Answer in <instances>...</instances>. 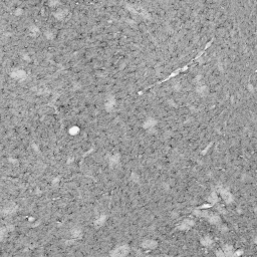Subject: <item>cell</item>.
Instances as JSON below:
<instances>
[{
    "label": "cell",
    "mask_w": 257,
    "mask_h": 257,
    "mask_svg": "<svg viewBox=\"0 0 257 257\" xmlns=\"http://www.w3.org/2000/svg\"><path fill=\"white\" fill-rule=\"evenodd\" d=\"M208 201L211 203V204H214V203L218 201V196H217L216 193H212V194L209 196V198H208Z\"/></svg>",
    "instance_id": "obj_9"
},
{
    "label": "cell",
    "mask_w": 257,
    "mask_h": 257,
    "mask_svg": "<svg viewBox=\"0 0 257 257\" xmlns=\"http://www.w3.org/2000/svg\"><path fill=\"white\" fill-rule=\"evenodd\" d=\"M129 252H130V247L128 245H123V246H120V247H117V248H116L111 254L114 256L123 257V256L128 255Z\"/></svg>",
    "instance_id": "obj_1"
},
{
    "label": "cell",
    "mask_w": 257,
    "mask_h": 257,
    "mask_svg": "<svg viewBox=\"0 0 257 257\" xmlns=\"http://www.w3.org/2000/svg\"><path fill=\"white\" fill-rule=\"evenodd\" d=\"M141 246L143 247L144 249L153 250V249H155L156 247L158 246V242L156 240H153V239H147V240H144L142 242Z\"/></svg>",
    "instance_id": "obj_2"
},
{
    "label": "cell",
    "mask_w": 257,
    "mask_h": 257,
    "mask_svg": "<svg viewBox=\"0 0 257 257\" xmlns=\"http://www.w3.org/2000/svg\"><path fill=\"white\" fill-rule=\"evenodd\" d=\"M219 192H220V194H221L222 199H223L227 204H230V203L233 201V196H232V194L227 189L221 188V189L219 190Z\"/></svg>",
    "instance_id": "obj_3"
},
{
    "label": "cell",
    "mask_w": 257,
    "mask_h": 257,
    "mask_svg": "<svg viewBox=\"0 0 257 257\" xmlns=\"http://www.w3.org/2000/svg\"><path fill=\"white\" fill-rule=\"evenodd\" d=\"M157 124V121L155 119H148L145 121V123L143 124V128L146 130L149 129H153V127Z\"/></svg>",
    "instance_id": "obj_6"
},
{
    "label": "cell",
    "mask_w": 257,
    "mask_h": 257,
    "mask_svg": "<svg viewBox=\"0 0 257 257\" xmlns=\"http://www.w3.org/2000/svg\"><path fill=\"white\" fill-rule=\"evenodd\" d=\"M218 211L221 212V213H226V210H223V207H222V206L218 207Z\"/></svg>",
    "instance_id": "obj_12"
},
{
    "label": "cell",
    "mask_w": 257,
    "mask_h": 257,
    "mask_svg": "<svg viewBox=\"0 0 257 257\" xmlns=\"http://www.w3.org/2000/svg\"><path fill=\"white\" fill-rule=\"evenodd\" d=\"M207 219H208V221L213 225H217V224L221 223V218L219 217V215L215 214V213H210V214L207 216Z\"/></svg>",
    "instance_id": "obj_4"
},
{
    "label": "cell",
    "mask_w": 257,
    "mask_h": 257,
    "mask_svg": "<svg viewBox=\"0 0 257 257\" xmlns=\"http://www.w3.org/2000/svg\"><path fill=\"white\" fill-rule=\"evenodd\" d=\"M119 160H120V155H119V154H117L116 156H114L111 159V162L112 164H117V163H119Z\"/></svg>",
    "instance_id": "obj_11"
},
{
    "label": "cell",
    "mask_w": 257,
    "mask_h": 257,
    "mask_svg": "<svg viewBox=\"0 0 257 257\" xmlns=\"http://www.w3.org/2000/svg\"><path fill=\"white\" fill-rule=\"evenodd\" d=\"M131 181H133L134 183H139L140 182V176H139L137 173H132Z\"/></svg>",
    "instance_id": "obj_10"
},
{
    "label": "cell",
    "mask_w": 257,
    "mask_h": 257,
    "mask_svg": "<svg viewBox=\"0 0 257 257\" xmlns=\"http://www.w3.org/2000/svg\"><path fill=\"white\" fill-rule=\"evenodd\" d=\"M233 249H234L233 246H231V245H224L222 251H223L225 256H232V255H233V253H234Z\"/></svg>",
    "instance_id": "obj_7"
},
{
    "label": "cell",
    "mask_w": 257,
    "mask_h": 257,
    "mask_svg": "<svg viewBox=\"0 0 257 257\" xmlns=\"http://www.w3.org/2000/svg\"><path fill=\"white\" fill-rule=\"evenodd\" d=\"M221 250H222V249H221ZM221 250L218 251V252H216V255H218V256H225L224 253H223V251H221Z\"/></svg>",
    "instance_id": "obj_13"
},
{
    "label": "cell",
    "mask_w": 257,
    "mask_h": 257,
    "mask_svg": "<svg viewBox=\"0 0 257 257\" xmlns=\"http://www.w3.org/2000/svg\"><path fill=\"white\" fill-rule=\"evenodd\" d=\"M200 242H201V244H202V245H204V246H210V245H212L213 240H212L211 237H209V236H204V237H203V238H201V240H200Z\"/></svg>",
    "instance_id": "obj_8"
},
{
    "label": "cell",
    "mask_w": 257,
    "mask_h": 257,
    "mask_svg": "<svg viewBox=\"0 0 257 257\" xmlns=\"http://www.w3.org/2000/svg\"><path fill=\"white\" fill-rule=\"evenodd\" d=\"M194 224H195V222L193 221V220L186 219V220L183 221V223H181L179 226H178V229H180V230H188V229H190L192 226H194Z\"/></svg>",
    "instance_id": "obj_5"
}]
</instances>
